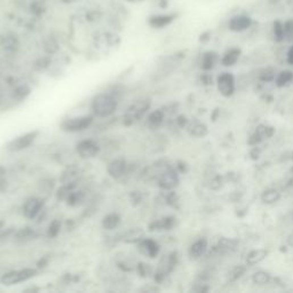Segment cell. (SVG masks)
Returning a JSON list of instances; mask_svg holds the SVG:
<instances>
[{
    "mask_svg": "<svg viewBox=\"0 0 293 293\" xmlns=\"http://www.w3.org/2000/svg\"><path fill=\"white\" fill-rule=\"evenodd\" d=\"M118 106V102L114 96L107 93H100L92 101V110L97 117L106 118L114 114Z\"/></svg>",
    "mask_w": 293,
    "mask_h": 293,
    "instance_id": "1",
    "label": "cell"
},
{
    "mask_svg": "<svg viewBox=\"0 0 293 293\" xmlns=\"http://www.w3.org/2000/svg\"><path fill=\"white\" fill-rule=\"evenodd\" d=\"M37 275V270L33 268H24V269L19 270H13L5 274L2 277V283L4 285H15L18 283H23L30 280V278L35 277Z\"/></svg>",
    "mask_w": 293,
    "mask_h": 293,
    "instance_id": "2",
    "label": "cell"
},
{
    "mask_svg": "<svg viewBox=\"0 0 293 293\" xmlns=\"http://www.w3.org/2000/svg\"><path fill=\"white\" fill-rule=\"evenodd\" d=\"M39 134L38 131H33V132H29V133L17 136V138L13 139L12 141L6 144V149L9 151H13V153H17V151L24 150L30 146L33 141L37 139V136Z\"/></svg>",
    "mask_w": 293,
    "mask_h": 293,
    "instance_id": "3",
    "label": "cell"
},
{
    "mask_svg": "<svg viewBox=\"0 0 293 293\" xmlns=\"http://www.w3.org/2000/svg\"><path fill=\"white\" fill-rule=\"evenodd\" d=\"M93 123V116H79L66 119L61 124L63 131L67 132H80L90 128Z\"/></svg>",
    "mask_w": 293,
    "mask_h": 293,
    "instance_id": "4",
    "label": "cell"
},
{
    "mask_svg": "<svg viewBox=\"0 0 293 293\" xmlns=\"http://www.w3.org/2000/svg\"><path fill=\"white\" fill-rule=\"evenodd\" d=\"M217 86L220 94L224 97L232 96L235 93V77L231 72L220 73L217 78Z\"/></svg>",
    "mask_w": 293,
    "mask_h": 293,
    "instance_id": "5",
    "label": "cell"
},
{
    "mask_svg": "<svg viewBox=\"0 0 293 293\" xmlns=\"http://www.w3.org/2000/svg\"><path fill=\"white\" fill-rule=\"evenodd\" d=\"M253 26V18L245 13L236 14L228 21V29L233 32H244Z\"/></svg>",
    "mask_w": 293,
    "mask_h": 293,
    "instance_id": "6",
    "label": "cell"
},
{
    "mask_svg": "<svg viewBox=\"0 0 293 293\" xmlns=\"http://www.w3.org/2000/svg\"><path fill=\"white\" fill-rule=\"evenodd\" d=\"M100 146L93 140H82L77 144V153L81 158H93L99 153Z\"/></svg>",
    "mask_w": 293,
    "mask_h": 293,
    "instance_id": "7",
    "label": "cell"
},
{
    "mask_svg": "<svg viewBox=\"0 0 293 293\" xmlns=\"http://www.w3.org/2000/svg\"><path fill=\"white\" fill-rule=\"evenodd\" d=\"M178 17L177 13H166V14H155V15L150 16L148 19V23L150 27L155 29H163L165 27L172 24Z\"/></svg>",
    "mask_w": 293,
    "mask_h": 293,
    "instance_id": "8",
    "label": "cell"
},
{
    "mask_svg": "<svg viewBox=\"0 0 293 293\" xmlns=\"http://www.w3.org/2000/svg\"><path fill=\"white\" fill-rule=\"evenodd\" d=\"M179 183V178L178 174L172 170H169L164 172L158 180V185L162 189L165 190H172L177 187Z\"/></svg>",
    "mask_w": 293,
    "mask_h": 293,
    "instance_id": "9",
    "label": "cell"
},
{
    "mask_svg": "<svg viewBox=\"0 0 293 293\" xmlns=\"http://www.w3.org/2000/svg\"><path fill=\"white\" fill-rule=\"evenodd\" d=\"M242 54V50L238 47H231L223 53V55L220 57V62L223 67H233L235 66L239 60Z\"/></svg>",
    "mask_w": 293,
    "mask_h": 293,
    "instance_id": "10",
    "label": "cell"
},
{
    "mask_svg": "<svg viewBox=\"0 0 293 293\" xmlns=\"http://www.w3.org/2000/svg\"><path fill=\"white\" fill-rule=\"evenodd\" d=\"M148 108H149L148 102H144V101L136 102L135 104L131 106L129 111L126 112V119H130L131 121L139 119L140 117L144 114L145 110H148Z\"/></svg>",
    "mask_w": 293,
    "mask_h": 293,
    "instance_id": "11",
    "label": "cell"
},
{
    "mask_svg": "<svg viewBox=\"0 0 293 293\" xmlns=\"http://www.w3.org/2000/svg\"><path fill=\"white\" fill-rule=\"evenodd\" d=\"M43 206V202L38 198H30L28 199L23 206V213L24 216L29 219H33L40 211Z\"/></svg>",
    "mask_w": 293,
    "mask_h": 293,
    "instance_id": "12",
    "label": "cell"
},
{
    "mask_svg": "<svg viewBox=\"0 0 293 293\" xmlns=\"http://www.w3.org/2000/svg\"><path fill=\"white\" fill-rule=\"evenodd\" d=\"M220 62V56L217 52L208 51L206 53H204L202 57V68L205 71L212 70L214 67H216L218 63Z\"/></svg>",
    "mask_w": 293,
    "mask_h": 293,
    "instance_id": "13",
    "label": "cell"
},
{
    "mask_svg": "<svg viewBox=\"0 0 293 293\" xmlns=\"http://www.w3.org/2000/svg\"><path fill=\"white\" fill-rule=\"evenodd\" d=\"M139 250L141 253L148 256L150 258H155L158 255L159 252V246L157 245V243L154 241H150V239H143L142 242L139 244Z\"/></svg>",
    "mask_w": 293,
    "mask_h": 293,
    "instance_id": "14",
    "label": "cell"
},
{
    "mask_svg": "<svg viewBox=\"0 0 293 293\" xmlns=\"http://www.w3.org/2000/svg\"><path fill=\"white\" fill-rule=\"evenodd\" d=\"M208 243L205 238H201L198 241L195 242L192 246H190L189 255L192 258H201L202 256L205 255V252L207 251Z\"/></svg>",
    "mask_w": 293,
    "mask_h": 293,
    "instance_id": "15",
    "label": "cell"
},
{
    "mask_svg": "<svg viewBox=\"0 0 293 293\" xmlns=\"http://www.w3.org/2000/svg\"><path fill=\"white\" fill-rule=\"evenodd\" d=\"M267 255H268V252L266 250H261V248L252 250L251 252L247 253L246 263L250 266L258 265V263H260L262 260H265Z\"/></svg>",
    "mask_w": 293,
    "mask_h": 293,
    "instance_id": "16",
    "label": "cell"
},
{
    "mask_svg": "<svg viewBox=\"0 0 293 293\" xmlns=\"http://www.w3.org/2000/svg\"><path fill=\"white\" fill-rule=\"evenodd\" d=\"M125 171V160L124 159H115L109 164L108 172L114 178H119L123 175Z\"/></svg>",
    "mask_w": 293,
    "mask_h": 293,
    "instance_id": "17",
    "label": "cell"
},
{
    "mask_svg": "<svg viewBox=\"0 0 293 293\" xmlns=\"http://www.w3.org/2000/svg\"><path fill=\"white\" fill-rule=\"evenodd\" d=\"M293 81V72L291 70H283L275 78L277 87H286Z\"/></svg>",
    "mask_w": 293,
    "mask_h": 293,
    "instance_id": "18",
    "label": "cell"
},
{
    "mask_svg": "<svg viewBox=\"0 0 293 293\" xmlns=\"http://www.w3.org/2000/svg\"><path fill=\"white\" fill-rule=\"evenodd\" d=\"M281 195L275 189H268L261 195V201L265 204H274L280 199Z\"/></svg>",
    "mask_w": 293,
    "mask_h": 293,
    "instance_id": "19",
    "label": "cell"
},
{
    "mask_svg": "<svg viewBox=\"0 0 293 293\" xmlns=\"http://www.w3.org/2000/svg\"><path fill=\"white\" fill-rule=\"evenodd\" d=\"M271 280V276L269 273H267V271H257L255 275H253V282L256 283V284H259V285H265V284H268V283L270 282Z\"/></svg>",
    "mask_w": 293,
    "mask_h": 293,
    "instance_id": "20",
    "label": "cell"
},
{
    "mask_svg": "<svg viewBox=\"0 0 293 293\" xmlns=\"http://www.w3.org/2000/svg\"><path fill=\"white\" fill-rule=\"evenodd\" d=\"M118 223H119V217L117 216V214H115V213L107 216L103 219V222H102V224H103V227L106 229H108V231H111V229L116 228L117 226H118Z\"/></svg>",
    "mask_w": 293,
    "mask_h": 293,
    "instance_id": "21",
    "label": "cell"
},
{
    "mask_svg": "<svg viewBox=\"0 0 293 293\" xmlns=\"http://www.w3.org/2000/svg\"><path fill=\"white\" fill-rule=\"evenodd\" d=\"M274 36L277 41H282L285 39V28L284 22L275 21L274 22Z\"/></svg>",
    "mask_w": 293,
    "mask_h": 293,
    "instance_id": "22",
    "label": "cell"
},
{
    "mask_svg": "<svg viewBox=\"0 0 293 293\" xmlns=\"http://www.w3.org/2000/svg\"><path fill=\"white\" fill-rule=\"evenodd\" d=\"M163 120V114L159 110L154 111L149 117V121L154 125H158Z\"/></svg>",
    "mask_w": 293,
    "mask_h": 293,
    "instance_id": "23",
    "label": "cell"
},
{
    "mask_svg": "<svg viewBox=\"0 0 293 293\" xmlns=\"http://www.w3.org/2000/svg\"><path fill=\"white\" fill-rule=\"evenodd\" d=\"M192 134L196 135V136H203V135L206 134V128H205V126L202 125V124L194 125V126H193Z\"/></svg>",
    "mask_w": 293,
    "mask_h": 293,
    "instance_id": "24",
    "label": "cell"
},
{
    "mask_svg": "<svg viewBox=\"0 0 293 293\" xmlns=\"http://www.w3.org/2000/svg\"><path fill=\"white\" fill-rule=\"evenodd\" d=\"M58 228H60V224H58V222H56V221L53 222L50 226V235L55 236L56 234L58 233Z\"/></svg>",
    "mask_w": 293,
    "mask_h": 293,
    "instance_id": "25",
    "label": "cell"
},
{
    "mask_svg": "<svg viewBox=\"0 0 293 293\" xmlns=\"http://www.w3.org/2000/svg\"><path fill=\"white\" fill-rule=\"evenodd\" d=\"M244 271H245V269H244V268H242V267L235 268V270H233V273H232V275H234L233 280H237V278L241 277L244 274Z\"/></svg>",
    "mask_w": 293,
    "mask_h": 293,
    "instance_id": "26",
    "label": "cell"
},
{
    "mask_svg": "<svg viewBox=\"0 0 293 293\" xmlns=\"http://www.w3.org/2000/svg\"><path fill=\"white\" fill-rule=\"evenodd\" d=\"M286 61L289 65L293 66V44L289 47V50L286 52Z\"/></svg>",
    "mask_w": 293,
    "mask_h": 293,
    "instance_id": "27",
    "label": "cell"
},
{
    "mask_svg": "<svg viewBox=\"0 0 293 293\" xmlns=\"http://www.w3.org/2000/svg\"><path fill=\"white\" fill-rule=\"evenodd\" d=\"M286 242H287V244H289L290 246H292V247H293V234H291V235L287 236Z\"/></svg>",
    "mask_w": 293,
    "mask_h": 293,
    "instance_id": "28",
    "label": "cell"
},
{
    "mask_svg": "<svg viewBox=\"0 0 293 293\" xmlns=\"http://www.w3.org/2000/svg\"><path fill=\"white\" fill-rule=\"evenodd\" d=\"M62 3H65V4H72V3H75L76 0H61Z\"/></svg>",
    "mask_w": 293,
    "mask_h": 293,
    "instance_id": "29",
    "label": "cell"
}]
</instances>
